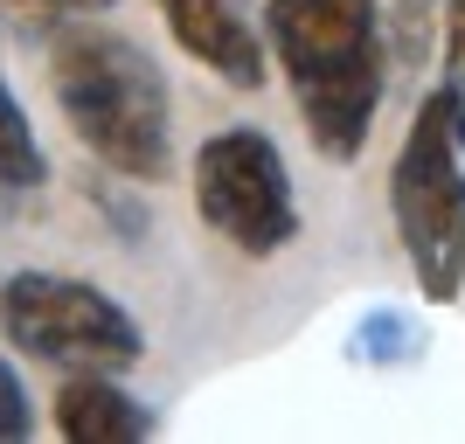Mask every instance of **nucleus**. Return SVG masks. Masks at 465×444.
<instances>
[{"mask_svg": "<svg viewBox=\"0 0 465 444\" xmlns=\"http://www.w3.org/2000/svg\"><path fill=\"white\" fill-rule=\"evenodd\" d=\"M0 327L15 348H28L35 361L63 368H133L146 354V333L104 285L70 278V271H15L0 285Z\"/></svg>", "mask_w": 465, "mask_h": 444, "instance_id": "5", "label": "nucleus"}, {"mask_svg": "<svg viewBox=\"0 0 465 444\" xmlns=\"http://www.w3.org/2000/svg\"><path fill=\"white\" fill-rule=\"evenodd\" d=\"M445 63H465V0H445Z\"/></svg>", "mask_w": 465, "mask_h": 444, "instance_id": "12", "label": "nucleus"}, {"mask_svg": "<svg viewBox=\"0 0 465 444\" xmlns=\"http://www.w3.org/2000/svg\"><path fill=\"white\" fill-rule=\"evenodd\" d=\"M167 35L188 49L202 70L230 84V91H257L264 84V35L243 0H160Z\"/></svg>", "mask_w": 465, "mask_h": 444, "instance_id": "6", "label": "nucleus"}, {"mask_svg": "<svg viewBox=\"0 0 465 444\" xmlns=\"http://www.w3.org/2000/svg\"><path fill=\"white\" fill-rule=\"evenodd\" d=\"M56 430L70 444H139L153 438V409L133 403L104 368H84L56 389Z\"/></svg>", "mask_w": 465, "mask_h": 444, "instance_id": "7", "label": "nucleus"}, {"mask_svg": "<svg viewBox=\"0 0 465 444\" xmlns=\"http://www.w3.org/2000/svg\"><path fill=\"white\" fill-rule=\"evenodd\" d=\"M49 84L70 118L84 153H97L125 181H167L174 174V104L160 63L118 28L70 21L49 42Z\"/></svg>", "mask_w": 465, "mask_h": 444, "instance_id": "2", "label": "nucleus"}, {"mask_svg": "<svg viewBox=\"0 0 465 444\" xmlns=\"http://www.w3.org/2000/svg\"><path fill=\"white\" fill-rule=\"evenodd\" d=\"M264 42L292 77L306 139L333 167L361 160L389 91V42L375 0H264Z\"/></svg>", "mask_w": 465, "mask_h": 444, "instance_id": "1", "label": "nucleus"}, {"mask_svg": "<svg viewBox=\"0 0 465 444\" xmlns=\"http://www.w3.org/2000/svg\"><path fill=\"white\" fill-rule=\"evenodd\" d=\"M35 430V417H28V389H21V375L7 361H0V444H15Z\"/></svg>", "mask_w": 465, "mask_h": 444, "instance_id": "10", "label": "nucleus"}, {"mask_svg": "<svg viewBox=\"0 0 465 444\" xmlns=\"http://www.w3.org/2000/svg\"><path fill=\"white\" fill-rule=\"evenodd\" d=\"M389 209L424 299L451 306L465 291V160L451 139V91H430L410 118L389 167Z\"/></svg>", "mask_w": 465, "mask_h": 444, "instance_id": "3", "label": "nucleus"}, {"mask_svg": "<svg viewBox=\"0 0 465 444\" xmlns=\"http://www.w3.org/2000/svg\"><path fill=\"white\" fill-rule=\"evenodd\" d=\"M42 181H49V160H42V146H35V125H28L21 97L7 91V77H0V202L35 194Z\"/></svg>", "mask_w": 465, "mask_h": 444, "instance_id": "8", "label": "nucleus"}, {"mask_svg": "<svg viewBox=\"0 0 465 444\" xmlns=\"http://www.w3.org/2000/svg\"><path fill=\"white\" fill-rule=\"evenodd\" d=\"M417 348H424V333L410 327L403 312H369V320H361V327H354V354H361V361H417Z\"/></svg>", "mask_w": 465, "mask_h": 444, "instance_id": "9", "label": "nucleus"}, {"mask_svg": "<svg viewBox=\"0 0 465 444\" xmlns=\"http://www.w3.org/2000/svg\"><path fill=\"white\" fill-rule=\"evenodd\" d=\"M194 209L243 257H278L306 230L285 153L257 125H223V133H209L194 146Z\"/></svg>", "mask_w": 465, "mask_h": 444, "instance_id": "4", "label": "nucleus"}, {"mask_svg": "<svg viewBox=\"0 0 465 444\" xmlns=\"http://www.w3.org/2000/svg\"><path fill=\"white\" fill-rule=\"evenodd\" d=\"M42 7H70V15H97V7H112V0H42Z\"/></svg>", "mask_w": 465, "mask_h": 444, "instance_id": "14", "label": "nucleus"}, {"mask_svg": "<svg viewBox=\"0 0 465 444\" xmlns=\"http://www.w3.org/2000/svg\"><path fill=\"white\" fill-rule=\"evenodd\" d=\"M451 139H459V160H465V63H451Z\"/></svg>", "mask_w": 465, "mask_h": 444, "instance_id": "13", "label": "nucleus"}, {"mask_svg": "<svg viewBox=\"0 0 465 444\" xmlns=\"http://www.w3.org/2000/svg\"><path fill=\"white\" fill-rule=\"evenodd\" d=\"M424 0H396V56H424L430 49V28H424Z\"/></svg>", "mask_w": 465, "mask_h": 444, "instance_id": "11", "label": "nucleus"}]
</instances>
